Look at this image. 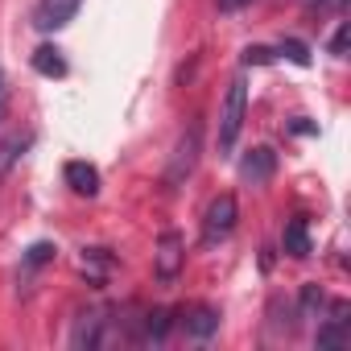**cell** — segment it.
<instances>
[{
  "label": "cell",
  "instance_id": "1",
  "mask_svg": "<svg viewBox=\"0 0 351 351\" xmlns=\"http://www.w3.org/2000/svg\"><path fill=\"white\" fill-rule=\"evenodd\" d=\"M244 112H248V83L244 79H232L228 83V95L219 104V153H232L236 141H240V128H244Z\"/></svg>",
  "mask_w": 351,
  "mask_h": 351
},
{
  "label": "cell",
  "instance_id": "2",
  "mask_svg": "<svg viewBox=\"0 0 351 351\" xmlns=\"http://www.w3.org/2000/svg\"><path fill=\"white\" fill-rule=\"evenodd\" d=\"M199 145H203V128H199V124H186L182 136H178V145H173V153H169V165H165V186H169V191H178L191 173H195V165H199Z\"/></svg>",
  "mask_w": 351,
  "mask_h": 351
},
{
  "label": "cell",
  "instance_id": "3",
  "mask_svg": "<svg viewBox=\"0 0 351 351\" xmlns=\"http://www.w3.org/2000/svg\"><path fill=\"white\" fill-rule=\"evenodd\" d=\"M182 265H186V244H182V236H178V232H161L157 252H153V277H157V281H178Z\"/></svg>",
  "mask_w": 351,
  "mask_h": 351
},
{
  "label": "cell",
  "instance_id": "4",
  "mask_svg": "<svg viewBox=\"0 0 351 351\" xmlns=\"http://www.w3.org/2000/svg\"><path fill=\"white\" fill-rule=\"evenodd\" d=\"M236 215H240V207H236L232 195L211 199V207H207V215H203V244H219V240H228V236L236 232Z\"/></svg>",
  "mask_w": 351,
  "mask_h": 351
},
{
  "label": "cell",
  "instance_id": "5",
  "mask_svg": "<svg viewBox=\"0 0 351 351\" xmlns=\"http://www.w3.org/2000/svg\"><path fill=\"white\" fill-rule=\"evenodd\" d=\"M79 5H83V0H38V9H34V25H38L42 34H54V29H62V25H71V21H75Z\"/></svg>",
  "mask_w": 351,
  "mask_h": 351
},
{
  "label": "cell",
  "instance_id": "6",
  "mask_svg": "<svg viewBox=\"0 0 351 351\" xmlns=\"http://www.w3.org/2000/svg\"><path fill=\"white\" fill-rule=\"evenodd\" d=\"M104 326H108V318H104V310H83L79 318H75V330H71V347H99L108 335H104Z\"/></svg>",
  "mask_w": 351,
  "mask_h": 351
},
{
  "label": "cell",
  "instance_id": "7",
  "mask_svg": "<svg viewBox=\"0 0 351 351\" xmlns=\"http://www.w3.org/2000/svg\"><path fill=\"white\" fill-rule=\"evenodd\" d=\"M62 178H66V186H71L79 199H95V195H99V169H95L91 161H66V165H62Z\"/></svg>",
  "mask_w": 351,
  "mask_h": 351
},
{
  "label": "cell",
  "instance_id": "8",
  "mask_svg": "<svg viewBox=\"0 0 351 351\" xmlns=\"http://www.w3.org/2000/svg\"><path fill=\"white\" fill-rule=\"evenodd\" d=\"M273 173H277V153L273 149H248V157L240 161V178L244 182H252V186H261V182H269L273 178Z\"/></svg>",
  "mask_w": 351,
  "mask_h": 351
},
{
  "label": "cell",
  "instance_id": "9",
  "mask_svg": "<svg viewBox=\"0 0 351 351\" xmlns=\"http://www.w3.org/2000/svg\"><path fill=\"white\" fill-rule=\"evenodd\" d=\"M314 343L318 347H347L351 343V326H347V306L343 302L335 306V318H326V326L314 335Z\"/></svg>",
  "mask_w": 351,
  "mask_h": 351
},
{
  "label": "cell",
  "instance_id": "10",
  "mask_svg": "<svg viewBox=\"0 0 351 351\" xmlns=\"http://www.w3.org/2000/svg\"><path fill=\"white\" fill-rule=\"evenodd\" d=\"M182 326H186V335H195V339H211V335L219 330V310H211V306H191L186 318H182Z\"/></svg>",
  "mask_w": 351,
  "mask_h": 351
},
{
  "label": "cell",
  "instance_id": "11",
  "mask_svg": "<svg viewBox=\"0 0 351 351\" xmlns=\"http://www.w3.org/2000/svg\"><path fill=\"white\" fill-rule=\"evenodd\" d=\"M34 71L46 75V79H62V75H66L62 50H58V46H38V50H34Z\"/></svg>",
  "mask_w": 351,
  "mask_h": 351
},
{
  "label": "cell",
  "instance_id": "12",
  "mask_svg": "<svg viewBox=\"0 0 351 351\" xmlns=\"http://www.w3.org/2000/svg\"><path fill=\"white\" fill-rule=\"evenodd\" d=\"M285 252L289 256H310V228H306V219H293L289 228H285Z\"/></svg>",
  "mask_w": 351,
  "mask_h": 351
},
{
  "label": "cell",
  "instance_id": "13",
  "mask_svg": "<svg viewBox=\"0 0 351 351\" xmlns=\"http://www.w3.org/2000/svg\"><path fill=\"white\" fill-rule=\"evenodd\" d=\"M25 145H29V136H21V132H13V136L0 141V173H9V165L25 153Z\"/></svg>",
  "mask_w": 351,
  "mask_h": 351
},
{
  "label": "cell",
  "instance_id": "14",
  "mask_svg": "<svg viewBox=\"0 0 351 351\" xmlns=\"http://www.w3.org/2000/svg\"><path fill=\"white\" fill-rule=\"evenodd\" d=\"M165 330H169V310H153V314H145V339H149V343H161Z\"/></svg>",
  "mask_w": 351,
  "mask_h": 351
},
{
  "label": "cell",
  "instance_id": "15",
  "mask_svg": "<svg viewBox=\"0 0 351 351\" xmlns=\"http://www.w3.org/2000/svg\"><path fill=\"white\" fill-rule=\"evenodd\" d=\"M83 269H91V277L99 281V277L112 269V256H108V248H87V252H83Z\"/></svg>",
  "mask_w": 351,
  "mask_h": 351
},
{
  "label": "cell",
  "instance_id": "16",
  "mask_svg": "<svg viewBox=\"0 0 351 351\" xmlns=\"http://www.w3.org/2000/svg\"><path fill=\"white\" fill-rule=\"evenodd\" d=\"M322 302H326V298H322L318 285H306V289H302V314H306V318H314V310H322Z\"/></svg>",
  "mask_w": 351,
  "mask_h": 351
},
{
  "label": "cell",
  "instance_id": "17",
  "mask_svg": "<svg viewBox=\"0 0 351 351\" xmlns=\"http://www.w3.org/2000/svg\"><path fill=\"white\" fill-rule=\"evenodd\" d=\"M46 261H54V248H50V244H34V248L25 252V269H42Z\"/></svg>",
  "mask_w": 351,
  "mask_h": 351
},
{
  "label": "cell",
  "instance_id": "18",
  "mask_svg": "<svg viewBox=\"0 0 351 351\" xmlns=\"http://www.w3.org/2000/svg\"><path fill=\"white\" fill-rule=\"evenodd\" d=\"M347 38H351V29H347V21H343V25L335 29V38H330V54H335V58L347 54Z\"/></svg>",
  "mask_w": 351,
  "mask_h": 351
},
{
  "label": "cell",
  "instance_id": "19",
  "mask_svg": "<svg viewBox=\"0 0 351 351\" xmlns=\"http://www.w3.org/2000/svg\"><path fill=\"white\" fill-rule=\"evenodd\" d=\"M281 54H285V58H293L298 66H306V62H310V50H306L302 42H285V46H281Z\"/></svg>",
  "mask_w": 351,
  "mask_h": 351
},
{
  "label": "cell",
  "instance_id": "20",
  "mask_svg": "<svg viewBox=\"0 0 351 351\" xmlns=\"http://www.w3.org/2000/svg\"><path fill=\"white\" fill-rule=\"evenodd\" d=\"M244 62H248V66H252V62H256V66H265V62H273V50L252 46V50H244Z\"/></svg>",
  "mask_w": 351,
  "mask_h": 351
},
{
  "label": "cell",
  "instance_id": "21",
  "mask_svg": "<svg viewBox=\"0 0 351 351\" xmlns=\"http://www.w3.org/2000/svg\"><path fill=\"white\" fill-rule=\"evenodd\" d=\"M244 5H252V0H219L223 13H236V9H244Z\"/></svg>",
  "mask_w": 351,
  "mask_h": 351
},
{
  "label": "cell",
  "instance_id": "22",
  "mask_svg": "<svg viewBox=\"0 0 351 351\" xmlns=\"http://www.w3.org/2000/svg\"><path fill=\"white\" fill-rule=\"evenodd\" d=\"M0 116H5V71H0Z\"/></svg>",
  "mask_w": 351,
  "mask_h": 351
}]
</instances>
